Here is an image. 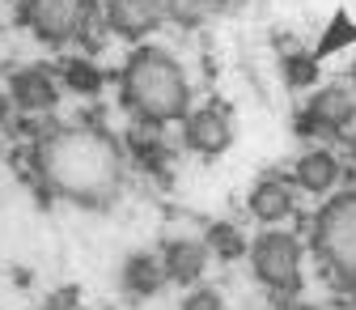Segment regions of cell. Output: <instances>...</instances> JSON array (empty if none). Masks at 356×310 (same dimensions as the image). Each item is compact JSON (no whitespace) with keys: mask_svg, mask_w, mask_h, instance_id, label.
I'll use <instances>...</instances> for the list:
<instances>
[{"mask_svg":"<svg viewBox=\"0 0 356 310\" xmlns=\"http://www.w3.org/2000/svg\"><path fill=\"white\" fill-rule=\"evenodd\" d=\"M9 115H13V98H9V90H0V127L9 123Z\"/></svg>","mask_w":356,"mask_h":310,"instance_id":"cell-21","label":"cell"},{"mask_svg":"<svg viewBox=\"0 0 356 310\" xmlns=\"http://www.w3.org/2000/svg\"><path fill=\"white\" fill-rule=\"evenodd\" d=\"M204 5H208V9H212V5H229V0H204Z\"/></svg>","mask_w":356,"mask_h":310,"instance_id":"cell-24","label":"cell"},{"mask_svg":"<svg viewBox=\"0 0 356 310\" xmlns=\"http://www.w3.org/2000/svg\"><path fill=\"white\" fill-rule=\"evenodd\" d=\"M102 22L111 34H119L123 42H140L165 22L161 9H157V0H102Z\"/></svg>","mask_w":356,"mask_h":310,"instance_id":"cell-9","label":"cell"},{"mask_svg":"<svg viewBox=\"0 0 356 310\" xmlns=\"http://www.w3.org/2000/svg\"><path fill=\"white\" fill-rule=\"evenodd\" d=\"M127 149L98 123H60L34 141V179L76 208H106L123 196Z\"/></svg>","mask_w":356,"mask_h":310,"instance_id":"cell-1","label":"cell"},{"mask_svg":"<svg viewBox=\"0 0 356 310\" xmlns=\"http://www.w3.org/2000/svg\"><path fill=\"white\" fill-rule=\"evenodd\" d=\"M178 310H225V297L208 285H191L183 293V302H178Z\"/></svg>","mask_w":356,"mask_h":310,"instance_id":"cell-19","label":"cell"},{"mask_svg":"<svg viewBox=\"0 0 356 310\" xmlns=\"http://www.w3.org/2000/svg\"><path fill=\"white\" fill-rule=\"evenodd\" d=\"M339 179H343V162L331 149H323V145L309 149V153H301L297 166H293V187L305 192V196H318V200L335 196L339 192Z\"/></svg>","mask_w":356,"mask_h":310,"instance_id":"cell-12","label":"cell"},{"mask_svg":"<svg viewBox=\"0 0 356 310\" xmlns=\"http://www.w3.org/2000/svg\"><path fill=\"white\" fill-rule=\"evenodd\" d=\"M208 263H212V251L204 238H170L161 247V268H165L170 285H183V289L200 285L208 277Z\"/></svg>","mask_w":356,"mask_h":310,"instance_id":"cell-11","label":"cell"},{"mask_svg":"<svg viewBox=\"0 0 356 310\" xmlns=\"http://www.w3.org/2000/svg\"><path fill=\"white\" fill-rule=\"evenodd\" d=\"M297 208V187L289 179H280V174H263V179L246 192V212L259 221V226H280V221H289Z\"/></svg>","mask_w":356,"mask_h":310,"instance_id":"cell-10","label":"cell"},{"mask_svg":"<svg viewBox=\"0 0 356 310\" xmlns=\"http://www.w3.org/2000/svg\"><path fill=\"white\" fill-rule=\"evenodd\" d=\"M17 17L34 38L64 47L85 38L98 22V0H17Z\"/></svg>","mask_w":356,"mask_h":310,"instance_id":"cell-5","label":"cell"},{"mask_svg":"<svg viewBox=\"0 0 356 310\" xmlns=\"http://www.w3.org/2000/svg\"><path fill=\"white\" fill-rule=\"evenodd\" d=\"M47 310H76V306H72V293H64V297H51V302H47Z\"/></svg>","mask_w":356,"mask_h":310,"instance_id":"cell-23","label":"cell"},{"mask_svg":"<svg viewBox=\"0 0 356 310\" xmlns=\"http://www.w3.org/2000/svg\"><path fill=\"white\" fill-rule=\"evenodd\" d=\"M60 85L68 94H76V98H98L102 90H106V72L94 64V60H64L60 64Z\"/></svg>","mask_w":356,"mask_h":310,"instance_id":"cell-15","label":"cell"},{"mask_svg":"<svg viewBox=\"0 0 356 310\" xmlns=\"http://www.w3.org/2000/svg\"><path fill=\"white\" fill-rule=\"evenodd\" d=\"M119 98L136 123L170 127L191 111V77L165 47L140 42L119 68Z\"/></svg>","mask_w":356,"mask_h":310,"instance_id":"cell-2","label":"cell"},{"mask_svg":"<svg viewBox=\"0 0 356 310\" xmlns=\"http://www.w3.org/2000/svg\"><path fill=\"white\" fill-rule=\"evenodd\" d=\"M119 281L131 297H157L170 285V277L161 268V255H153V251H131L119 268Z\"/></svg>","mask_w":356,"mask_h":310,"instance_id":"cell-13","label":"cell"},{"mask_svg":"<svg viewBox=\"0 0 356 310\" xmlns=\"http://www.w3.org/2000/svg\"><path fill=\"white\" fill-rule=\"evenodd\" d=\"M60 72H51L47 64H26V68H13L9 77V98H13V111L22 115H51L56 102H60Z\"/></svg>","mask_w":356,"mask_h":310,"instance_id":"cell-7","label":"cell"},{"mask_svg":"<svg viewBox=\"0 0 356 310\" xmlns=\"http://www.w3.org/2000/svg\"><path fill=\"white\" fill-rule=\"evenodd\" d=\"M284 81L293 85V90L314 85L318 81V56H284Z\"/></svg>","mask_w":356,"mask_h":310,"instance_id":"cell-18","label":"cell"},{"mask_svg":"<svg viewBox=\"0 0 356 310\" xmlns=\"http://www.w3.org/2000/svg\"><path fill=\"white\" fill-rule=\"evenodd\" d=\"M343 42H356V26L339 13L335 22H331V30H327V38H323V47H318V56H331L335 47H343Z\"/></svg>","mask_w":356,"mask_h":310,"instance_id":"cell-20","label":"cell"},{"mask_svg":"<svg viewBox=\"0 0 356 310\" xmlns=\"http://www.w3.org/2000/svg\"><path fill=\"white\" fill-rule=\"evenodd\" d=\"M309 242L323 268L356 289V187L327 196V204L309 221Z\"/></svg>","mask_w":356,"mask_h":310,"instance_id":"cell-3","label":"cell"},{"mask_svg":"<svg viewBox=\"0 0 356 310\" xmlns=\"http://www.w3.org/2000/svg\"><path fill=\"white\" fill-rule=\"evenodd\" d=\"M204 242H208L212 259H220V263H234V259L250 255V238L234 226V221H212V226L204 230Z\"/></svg>","mask_w":356,"mask_h":310,"instance_id":"cell-16","label":"cell"},{"mask_svg":"<svg viewBox=\"0 0 356 310\" xmlns=\"http://www.w3.org/2000/svg\"><path fill=\"white\" fill-rule=\"evenodd\" d=\"M352 119H356V98L348 90H339V85H331V90H323V94H314L305 102L297 127L305 137H335V132H343Z\"/></svg>","mask_w":356,"mask_h":310,"instance_id":"cell-8","label":"cell"},{"mask_svg":"<svg viewBox=\"0 0 356 310\" xmlns=\"http://www.w3.org/2000/svg\"><path fill=\"white\" fill-rule=\"evenodd\" d=\"M250 272L254 281L272 293V297H297L301 289V263H305V251L297 242V234L272 226L263 230L254 242H250Z\"/></svg>","mask_w":356,"mask_h":310,"instance_id":"cell-4","label":"cell"},{"mask_svg":"<svg viewBox=\"0 0 356 310\" xmlns=\"http://www.w3.org/2000/svg\"><path fill=\"white\" fill-rule=\"evenodd\" d=\"M127 162H136L140 170H165L170 166V145H165V137H161V127H153V123H136L127 132Z\"/></svg>","mask_w":356,"mask_h":310,"instance_id":"cell-14","label":"cell"},{"mask_svg":"<svg viewBox=\"0 0 356 310\" xmlns=\"http://www.w3.org/2000/svg\"><path fill=\"white\" fill-rule=\"evenodd\" d=\"M276 310H323V306H305V302H297V297H280Z\"/></svg>","mask_w":356,"mask_h":310,"instance_id":"cell-22","label":"cell"},{"mask_svg":"<svg viewBox=\"0 0 356 310\" xmlns=\"http://www.w3.org/2000/svg\"><path fill=\"white\" fill-rule=\"evenodd\" d=\"M183 149H191L195 157H220L234 145V119L220 107H191L178 123Z\"/></svg>","mask_w":356,"mask_h":310,"instance_id":"cell-6","label":"cell"},{"mask_svg":"<svg viewBox=\"0 0 356 310\" xmlns=\"http://www.w3.org/2000/svg\"><path fill=\"white\" fill-rule=\"evenodd\" d=\"M157 9H161L165 22L183 26V30H195V26L208 17V5H204V0H157Z\"/></svg>","mask_w":356,"mask_h":310,"instance_id":"cell-17","label":"cell"}]
</instances>
